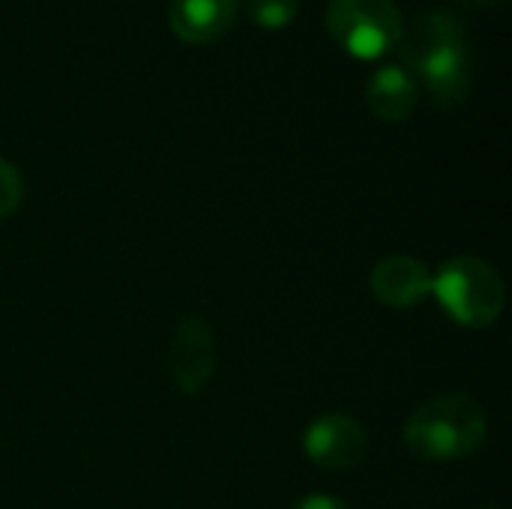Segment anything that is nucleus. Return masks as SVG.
Wrapping results in <instances>:
<instances>
[{
  "label": "nucleus",
  "mask_w": 512,
  "mask_h": 509,
  "mask_svg": "<svg viewBox=\"0 0 512 509\" xmlns=\"http://www.w3.org/2000/svg\"><path fill=\"white\" fill-rule=\"evenodd\" d=\"M420 87L402 63H384L366 81V105L387 123H405L417 111Z\"/></svg>",
  "instance_id": "1a4fd4ad"
},
{
  "label": "nucleus",
  "mask_w": 512,
  "mask_h": 509,
  "mask_svg": "<svg viewBox=\"0 0 512 509\" xmlns=\"http://www.w3.org/2000/svg\"><path fill=\"white\" fill-rule=\"evenodd\" d=\"M432 297L456 324L471 330L492 327L507 306L504 279L489 261L474 255L450 258L438 273H432Z\"/></svg>",
  "instance_id": "7ed1b4c3"
},
{
  "label": "nucleus",
  "mask_w": 512,
  "mask_h": 509,
  "mask_svg": "<svg viewBox=\"0 0 512 509\" xmlns=\"http://www.w3.org/2000/svg\"><path fill=\"white\" fill-rule=\"evenodd\" d=\"M306 456L312 465L324 471H351L366 462L369 456V435L366 429L345 414L318 417L303 438Z\"/></svg>",
  "instance_id": "423d86ee"
},
{
  "label": "nucleus",
  "mask_w": 512,
  "mask_h": 509,
  "mask_svg": "<svg viewBox=\"0 0 512 509\" xmlns=\"http://www.w3.org/2000/svg\"><path fill=\"white\" fill-rule=\"evenodd\" d=\"M21 198H24L21 174L15 171V165H9L6 159H0V219L12 216L18 210Z\"/></svg>",
  "instance_id": "9b49d317"
},
{
  "label": "nucleus",
  "mask_w": 512,
  "mask_h": 509,
  "mask_svg": "<svg viewBox=\"0 0 512 509\" xmlns=\"http://www.w3.org/2000/svg\"><path fill=\"white\" fill-rule=\"evenodd\" d=\"M489 435L483 408L465 393H447L420 405L405 423V447L420 462L471 459Z\"/></svg>",
  "instance_id": "f03ea898"
},
{
  "label": "nucleus",
  "mask_w": 512,
  "mask_h": 509,
  "mask_svg": "<svg viewBox=\"0 0 512 509\" xmlns=\"http://www.w3.org/2000/svg\"><path fill=\"white\" fill-rule=\"evenodd\" d=\"M402 66L438 108H456L471 90V48L462 21L453 12H423L399 39Z\"/></svg>",
  "instance_id": "f257e3e1"
},
{
  "label": "nucleus",
  "mask_w": 512,
  "mask_h": 509,
  "mask_svg": "<svg viewBox=\"0 0 512 509\" xmlns=\"http://www.w3.org/2000/svg\"><path fill=\"white\" fill-rule=\"evenodd\" d=\"M297 12H300V0H249V18L267 30H279L291 24Z\"/></svg>",
  "instance_id": "9d476101"
},
{
  "label": "nucleus",
  "mask_w": 512,
  "mask_h": 509,
  "mask_svg": "<svg viewBox=\"0 0 512 509\" xmlns=\"http://www.w3.org/2000/svg\"><path fill=\"white\" fill-rule=\"evenodd\" d=\"M471 3H495V0H471Z\"/></svg>",
  "instance_id": "ddd939ff"
},
{
  "label": "nucleus",
  "mask_w": 512,
  "mask_h": 509,
  "mask_svg": "<svg viewBox=\"0 0 512 509\" xmlns=\"http://www.w3.org/2000/svg\"><path fill=\"white\" fill-rule=\"evenodd\" d=\"M369 291L378 303L408 309L432 297V270L411 255H390L369 273Z\"/></svg>",
  "instance_id": "0eeeda50"
},
{
  "label": "nucleus",
  "mask_w": 512,
  "mask_h": 509,
  "mask_svg": "<svg viewBox=\"0 0 512 509\" xmlns=\"http://www.w3.org/2000/svg\"><path fill=\"white\" fill-rule=\"evenodd\" d=\"M294 509H348V504L339 501V498H333V495H309V498H303Z\"/></svg>",
  "instance_id": "f8f14e48"
},
{
  "label": "nucleus",
  "mask_w": 512,
  "mask_h": 509,
  "mask_svg": "<svg viewBox=\"0 0 512 509\" xmlns=\"http://www.w3.org/2000/svg\"><path fill=\"white\" fill-rule=\"evenodd\" d=\"M327 30L345 54L381 60L399 45L405 24L396 0H330Z\"/></svg>",
  "instance_id": "20e7f679"
},
{
  "label": "nucleus",
  "mask_w": 512,
  "mask_h": 509,
  "mask_svg": "<svg viewBox=\"0 0 512 509\" xmlns=\"http://www.w3.org/2000/svg\"><path fill=\"white\" fill-rule=\"evenodd\" d=\"M240 0H171L168 21L177 39L204 45L225 36L237 18Z\"/></svg>",
  "instance_id": "6e6552de"
},
{
  "label": "nucleus",
  "mask_w": 512,
  "mask_h": 509,
  "mask_svg": "<svg viewBox=\"0 0 512 509\" xmlns=\"http://www.w3.org/2000/svg\"><path fill=\"white\" fill-rule=\"evenodd\" d=\"M171 381L180 393H201L216 372V336L210 324L198 315L177 321L168 348Z\"/></svg>",
  "instance_id": "39448f33"
}]
</instances>
